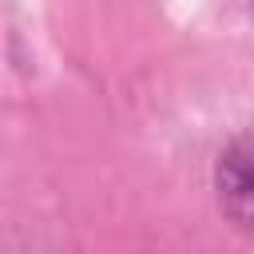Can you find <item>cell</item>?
I'll return each instance as SVG.
<instances>
[{
	"instance_id": "6da1fadb",
	"label": "cell",
	"mask_w": 254,
	"mask_h": 254,
	"mask_svg": "<svg viewBox=\"0 0 254 254\" xmlns=\"http://www.w3.org/2000/svg\"><path fill=\"white\" fill-rule=\"evenodd\" d=\"M214 194L230 226L254 242V139H234L214 159Z\"/></svg>"
}]
</instances>
